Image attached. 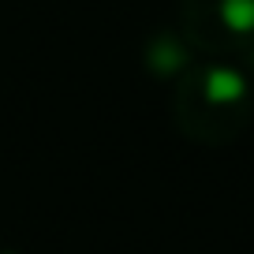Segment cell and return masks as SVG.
Wrapping results in <instances>:
<instances>
[{"label": "cell", "mask_w": 254, "mask_h": 254, "mask_svg": "<svg viewBox=\"0 0 254 254\" xmlns=\"http://www.w3.org/2000/svg\"><path fill=\"white\" fill-rule=\"evenodd\" d=\"M172 120L187 142L209 150L243 138L254 120V82L247 67H236L224 56L194 60L176 79Z\"/></svg>", "instance_id": "obj_1"}, {"label": "cell", "mask_w": 254, "mask_h": 254, "mask_svg": "<svg viewBox=\"0 0 254 254\" xmlns=\"http://www.w3.org/2000/svg\"><path fill=\"white\" fill-rule=\"evenodd\" d=\"M180 34L206 56H243L254 45V0H180Z\"/></svg>", "instance_id": "obj_2"}, {"label": "cell", "mask_w": 254, "mask_h": 254, "mask_svg": "<svg viewBox=\"0 0 254 254\" xmlns=\"http://www.w3.org/2000/svg\"><path fill=\"white\" fill-rule=\"evenodd\" d=\"M198 60L194 45L180 34V26H161L142 41V64L153 79H180L190 64Z\"/></svg>", "instance_id": "obj_3"}, {"label": "cell", "mask_w": 254, "mask_h": 254, "mask_svg": "<svg viewBox=\"0 0 254 254\" xmlns=\"http://www.w3.org/2000/svg\"><path fill=\"white\" fill-rule=\"evenodd\" d=\"M243 64H247V75H254V45L243 53Z\"/></svg>", "instance_id": "obj_4"}, {"label": "cell", "mask_w": 254, "mask_h": 254, "mask_svg": "<svg viewBox=\"0 0 254 254\" xmlns=\"http://www.w3.org/2000/svg\"><path fill=\"white\" fill-rule=\"evenodd\" d=\"M0 254H11V251H0Z\"/></svg>", "instance_id": "obj_5"}]
</instances>
